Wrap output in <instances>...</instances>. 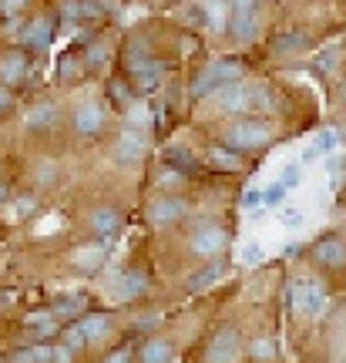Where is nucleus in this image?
<instances>
[{"label": "nucleus", "instance_id": "nucleus-29", "mask_svg": "<svg viewBox=\"0 0 346 363\" xmlns=\"http://www.w3.org/2000/svg\"><path fill=\"white\" fill-rule=\"evenodd\" d=\"M212 71H216L218 84H232V81H242V65L235 61V57H216V61H208Z\"/></svg>", "mask_w": 346, "mask_h": 363}, {"label": "nucleus", "instance_id": "nucleus-9", "mask_svg": "<svg viewBox=\"0 0 346 363\" xmlns=\"http://www.w3.org/2000/svg\"><path fill=\"white\" fill-rule=\"evenodd\" d=\"M229 34L239 44L256 40L259 34V7L256 0H232L229 4Z\"/></svg>", "mask_w": 346, "mask_h": 363}, {"label": "nucleus", "instance_id": "nucleus-2", "mask_svg": "<svg viewBox=\"0 0 346 363\" xmlns=\"http://www.w3.org/2000/svg\"><path fill=\"white\" fill-rule=\"evenodd\" d=\"M272 142V125L262 121V118H242V121H232L225 135H222V145H229L232 152H259Z\"/></svg>", "mask_w": 346, "mask_h": 363}, {"label": "nucleus", "instance_id": "nucleus-19", "mask_svg": "<svg viewBox=\"0 0 346 363\" xmlns=\"http://www.w3.org/2000/svg\"><path fill=\"white\" fill-rule=\"evenodd\" d=\"M135 357H138V363H172L175 360V343L168 337H148Z\"/></svg>", "mask_w": 346, "mask_h": 363}, {"label": "nucleus", "instance_id": "nucleus-48", "mask_svg": "<svg viewBox=\"0 0 346 363\" xmlns=\"http://www.w3.org/2000/svg\"><path fill=\"white\" fill-rule=\"evenodd\" d=\"M51 363H74V350H67L65 343L57 340V343H54V360Z\"/></svg>", "mask_w": 346, "mask_h": 363}, {"label": "nucleus", "instance_id": "nucleus-47", "mask_svg": "<svg viewBox=\"0 0 346 363\" xmlns=\"http://www.w3.org/2000/svg\"><path fill=\"white\" fill-rule=\"evenodd\" d=\"M101 363H131V350H128V347H118V350L104 353Z\"/></svg>", "mask_w": 346, "mask_h": 363}, {"label": "nucleus", "instance_id": "nucleus-14", "mask_svg": "<svg viewBox=\"0 0 346 363\" xmlns=\"http://www.w3.org/2000/svg\"><path fill=\"white\" fill-rule=\"evenodd\" d=\"M24 326H27V333H30V343H51V340H61V333H65V323L51 313V306L30 310L24 316Z\"/></svg>", "mask_w": 346, "mask_h": 363}, {"label": "nucleus", "instance_id": "nucleus-39", "mask_svg": "<svg viewBox=\"0 0 346 363\" xmlns=\"http://www.w3.org/2000/svg\"><path fill=\"white\" fill-rule=\"evenodd\" d=\"M77 71H84V61H77L74 54H65V57H61V65H57V78L71 81Z\"/></svg>", "mask_w": 346, "mask_h": 363}, {"label": "nucleus", "instance_id": "nucleus-4", "mask_svg": "<svg viewBox=\"0 0 346 363\" xmlns=\"http://www.w3.org/2000/svg\"><path fill=\"white\" fill-rule=\"evenodd\" d=\"M108 155H111V162H115L118 169H135V165H141L145 155H148V131L128 128V125H125V128L115 135Z\"/></svg>", "mask_w": 346, "mask_h": 363}, {"label": "nucleus", "instance_id": "nucleus-17", "mask_svg": "<svg viewBox=\"0 0 346 363\" xmlns=\"http://www.w3.org/2000/svg\"><path fill=\"white\" fill-rule=\"evenodd\" d=\"M218 104V111H225V115H235V111H242V108H249V84H242V81H232V84H222V88L212 94Z\"/></svg>", "mask_w": 346, "mask_h": 363}, {"label": "nucleus", "instance_id": "nucleus-26", "mask_svg": "<svg viewBox=\"0 0 346 363\" xmlns=\"http://www.w3.org/2000/svg\"><path fill=\"white\" fill-rule=\"evenodd\" d=\"M81 61H84V71H101V67L111 61V48H108L101 38H94L91 44H84Z\"/></svg>", "mask_w": 346, "mask_h": 363}, {"label": "nucleus", "instance_id": "nucleus-22", "mask_svg": "<svg viewBox=\"0 0 346 363\" xmlns=\"http://www.w3.org/2000/svg\"><path fill=\"white\" fill-rule=\"evenodd\" d=\"M77 326L84 330V337H88L91 343H98V340L115 333V316H111V313H84V316L77 320Z\"/></svg>", "mask_w": 346, "mask_h": 363}, {"label": "nucleus", "instance_id": "nucleus-21", "mask_svg": "<svg viewBox=\"0 0 346 363\" xmlns=\"http://www.w3.org/2000/svg\"><path fill=\"white\" fill-rule=\"evenodd\" d=\"M222 276H225L222 259H208L202 269L189 272V279H185V293H202V289H208V286H216Z\"/></svg>", "mask_w": 346, "mask_h": 363}, {"label": "nucleus", "instance_id": "nucleus-41", "mask_svg": "<svg viewBox=\"0 0 346 363\" xmlns=\"http://www.w3.org/2000/svg\"><path fill=\"white\" fill-rule=\"evenodd\" d=\"M279 182H282V185H286V189H296V185L303 182V165H299V162H289V165L282 169Z\"/></svg>", "mask_w": 346, "mask_h": 363}, {"label": "nucleus", "instance_id": "nucleus-49", "mask_svg": "<svg viewBox=\"0 0 346 363\" xmlns=\"http://www.w3.org/2000/svg\"><path fill=\"white\" fill-rule=\"evenodd\" d=\"M299 222H303V212H299V208H282V225L296 229Z\"/></svg>", "mask_w": 346, "mask_h": 363}, {"label": "nucleus", "instance_id": "nucleus-18", "mask_svg": "<svg viewBox=\"0 0 346 363\" xmlns=\"http://www.w3.org/2000/svg\"><path fill=\"white\" fill-rule=\"evenodd\" d=\"M104 94H108V101L115 104L118 111H131L135 104H138V91L131 88V81L125 78V74H118V78H108V84H104Z\"/></svg>", "mask_w": 346, "mask_h": 363}, {"label": "nucleus", "instance_id": "nucleus-46", "mask_svg": "<svg viewBox=\"0 0 346 363\" xmlns=\"http://www.w3.org/2000/svg\"><path fill=\"white\" fill-rule=\"evenodd\" d=\"M239 202H242L245 212H249V208H256V206H262V189H245Z\"/></svg>", "mask_w": 346, "mask_h": 363}, {"label": "nucleus", "instance_id": "nucleus-24", "mask_svg": "<svg viewBox=\"0 0 346 363\" xmlns=\"http://www.w3.org/2000/svg\"><path fill=\"white\" fill-rule=\"evenodd\" d=\"M218 88H222V84H218L216 71H212V65H206L192 81H189V98H192V101H206V98H212Z\"/></svg>", "mask_w": 346, "mask_h": 363}, {"label": "nucleus", "instance_id": "nucleus-37", "mask_svg": "<svg viewBox=\"0 0 346 363\" xmlns=\"http://www.w3.org/2000/svg\"><path fill=\"white\" fill-rule=\"evenodd\" d=\"M182 21H185V24H195V27H208L206 4H189V7L182 11Z\"/></svg>", "mask_w": 346, "mask_h": 363}, {"label": "nucleus", "instance_id": "nucleus-6", "mask_svg": "<svg viewBox=\"0 0 346 363\" xmlns=\"http://www.w3.org/2000/svg\"><path fill=\"white\" fill-rule=\"evenodd\" d=\"M189 212H192V202L185 195L158 192L148 202V208H145V219L152 225H158V229H165V225H179L182 219H189Z\"/></svg>", "mask_w": 346, "mask_h": 363}, {"label": "nucleus", "instance_id": "nucleus-35", "mask_svg": "<svg viewBox=\"0 0 346 363\" xmlns=\"http://www.w3.org/2000/svg\"><path fill=\"white\" fill-rule=\"evenodd\" d=\"M4 363H40L38 360V347H34V343H27V347H13V350L4 357Z\"/></svg>", "mask_w": 346, "mask_h": 363}, {"label": "nucleus", "instance_id": "nucleus-13", "mask_svg": "<svg viewBox=\"0 0 346 363\" xmlns=\"http://www.w3.org/2000/svg\"><path fill=\"white\" fill-rule=\"evenodd\" d=\"M242 357V337L235 326H218V333L212 337L206 350V360L208 363H235Z\"/></svg>", "mask_w": 346, "mask_h": 363}, {"label": "nucleus", "instance_id": "nucleus-20", "mask_svg": "<svg viewBox=\"0 0 346 363\" xmlns=\"http://www.w3.org/2000/svg\"><path fill=\"white\" fill-rule=\"evenodd\" d=\"M313 256H316V262H320V266H326V269H343V266H346V242H343V239H336V235L320 239V242H316V249H313Z\"/></svg>", "mask_w": 346, "mask_h": 363}, {"label": "nucleus", "instance_id": "nucleus-12", "mask_svg": "<svg viewBox=\"0 0 346 363\" xmlns=\"http://www.w3.org/2000/svg\"><path fill=\"white\" fill-rule=\"evenodd\" d=\"M57 125H61V104L54 101V98H40V101H34L27 108L24 128L30 131V135H48V131H54Z\"/></svg>", "mask_w": 346, "mask_h": 363}, {"label": "nucleus", "instance_id": "nucleus-15", "mask_svg": "<svg viewBox=\"0 0 346 363\" xmlns=\"http://www.w3.org/2000/svg\"><path fill=\"white\" fill-rule=\"evenodd\" d=\"M88 225H91V233L98 235V242H101V246H108V242H115V239H118V233H121L125 219H121V212H118V208L98 206V208H91Z\"/></svg>", "mask_w": 346, "mask_h": 363}, {"label": "nucleus", "instance_id": "nucleus-11", "mask_svg": "<svg viewBox=\"0 0 346 363\" xmlns=\"http://www.w3.org/2000/svg\"><path fill=\"white\" fill-rule=\"evenodd\" d=\"M104 7L101 0H57V21L65 27H77V24H94L104 21Z\"/></svg>", "mask_w": 346, "mask_h": 363}, {"label": "nucleus", "instance_id": "nucleus-1", "mask_svg": "<svg viewBox=\"0 0 346 363\" xmlns=\"http://www.w3.org/2000/svg\"><path fill=\"white\" fill-rule=\"evenodd\" d=\"M121 71H125V78L131 81V88L138 94H155L162 78H165V61L155 54L148 38L131 34L125 40V48H121Z\"/></svg>", "mask_w": 346, "mask_h": 363}, {"label": "nucleus", "instance_id": "nucleus-30", "mask_svg": "<svg viewBox=\"0 0 346 363\" xmlns=\"http://www.w3.org/2000/svg\"><path fill=\"white\" fill-rule=\"evenodd\" d=\"M11 212H13V219H17V222H24L27 216H34V212H38V195H34V192L13 195V199H11Z\"/></svg>", "mask_w": 346, "mask_h": 363}, {"label": "nucleus", "instance_id": "nucleus-40", "mask_svg": "<svg viewBox=\"0 0 346 363\" xmlns=\"http://www.w3.org/2000/svg\"><path fill=\"white\" fill-rule=\"evenodd\" d=\"M336 145H340V135H336L333 128H326L316 135V152L320 155H326V152H336Z\"/></svg>", "mask_w": 346, "mask_h": 363}, {"label": "nucleus", "instance_id": "nucleus-52", "mask_svg": "<svg viewBox=\"0 0 346 363\" xmlns=\"http://www.w3.org/2000/svg\"><path fill=\"white\" fill-rule=\"evenodd\" d=\"M343 165H346V155H343Z\"/></svg>", "mask_w": 346, "mask_h": 363}, {"label": "nucleus", "instance_id": "nucleus-25", "mask_svg": "<svg viewBox=\"0 0 346 363\" xmlns=\"http://www.w3.org/2000/svg\"><path fill=\"white\" fill-rule=\"evenodd\" d=\"M104 256H108V249L101 242H91V246H81L74 252V266L84 272H98L104 266Z\"/></svg>", "mask_w": 346, "mask_h": 363}, {"label": "nucleus", "instance_id": "nucleus-5", "mask_svg": "<svg viewBox=\"0 0 346 363\" xmlns=\"http://www.w3.org/2000/svg\"><path fill=\"white\" fill-rule=\"evenodd\" d=\"M34 74V54L24 51L21 44H7L0 48V84L4 88H24L27 81Z\"/></svg>", "mask_w": 346, "mask_h": 363}, {"label": "nucleus", "instance_id": "nucleus-34", "mask_svg": "<svg viewBox=\"0 0 346 363\" xmlns=\"http://www.w3.org/2000/svg\"><path fill=\"white\" fill-rule=\"evenodd\" d=\"M249 357L259 363H269L272 357H276V343H272L269 337H256V340H249Z\"/></svg>", "mask_w": 346, "mask_h": 363}, {"label": "nucleus", "instance_id": "nucleus-36", "mask_svg": "<svg viewBox=\"0 0 346 363\" xmlns=\"http://www.w3.org/2000/svg\"><path fill=\"white\" fill-rule=\"evenodd\" d=\"M286 192H289V189H286L282 182H272L269 189H262V206H269V208H279L282 202H286Z\"/></svg>", "mask_w": 346, "mask_h": 363}, {"label": "nucleus", "instance_id": "nucleus-28", "mask_svg": "<svg viewBox=\"0 0 346 363\" xmlns=\"http://www.w3.org/2000/svg\"><path fill=\"white\" fill-rule=\"evenodd\" d=\"M208 165H216V169H222V172H239L242 169V155L232 152L229 145H216V148L208 152Z\"/></svg>", "mask_w": 346, "mask_h": 363}, {"label": "nucleus", "instance_id": "nucleus-31", "mask_svg": "<svg viewBox=\"0 0 346 363\" xmlns=\"http://www.w3.org/2000/svg\"><path fill=\"white\" fill-rule=\"evenodd\" d=\"M155 182H158V189L162 192H172V189H179V185H185L189 182V175L179 169H168V165H162V169L155 172Z\"/></svg>", "mask_w": 346, "mask_h": 363}, {"label": "nucleus", "instance_id": "nucleus-23", "mask_svg": "<svg viewBox=\"0 0 346 363\" xmlns=\"http://www.w3.org/2000/svg\"><path fill=\"white\" fill-rule=\"evenodd\" d=\"M162 165L192 175V172L199 169V158H195V152L192 148H185V145H168V148H162Z\"/></svg>", "mask_w": 346, "mask_h": 363}, {"label": "nucleus", "instance_id": "nucleus-44", "mask_svg": "<svg viewBox=\"0 0 346 363\" xmlns=\"http://www.w3.org/2000/svg\"><path fill=\"white\" fill-rule=\"evenodd\" d=\"M13 104H17V98H13V91L0 84V118H7V115H11V111H13Z\"/></svg>", "mask_w": 346, "mask_h": 363}, {"label": "nucleus", "instance_id": "nucleus-10", "mask_svg": "<svg viewBox=\"0 0 346 363\" xmlns=\"http://www.w3.org/2000/svg\"><path fill=\"white\" fill-rule=\"evenodd\" d=\"M108 293L115 299H138L148 293V272L141 269V266H128V269H118L111 272V279H108Z\"/></svg>", "mask_w": 346, "mask_h": 363}, {"label": "nucleus", "instance_id": "nucleus-45", "mask_svg": "<svg viewBox=\"0 0 346 363\" xmlns=\"http://www.w3.org/2000/svg\"><path fill=\"white\" fill-rule=\"evenodd\" d=\"M242 262L245 266H259V262H262V246H259V242H249V246L242 249Z\"/></svg>", "mask_w": 346, "mask_h": 363}, {"label": "nucleus", "instance_id": "nucleus-33", "mask_svg": "<svg viewBox=\"0 0 346 363\" xmlns=\"http://www.w3.org/2000/svg\"><path fill=\"white\" fill-rule=\"evenodd\" d=\"M61 343H65L67 350H74V353H81V350H88L91 347V340L84 337V330L77 323H67L65 326V333H61Z\"/></svg>", "mask_w": 346, "mask_h": 363}, {"label": "nucleus", "instance_id": "nucleus-43", "mask_svg": "<svg viewBox=\"0 0 346 363\" xmlns=\"http://www.w3.org/2000/svg\"><path fill=\"white\" fill-rule=\"evenodd\" d=\"M336 57H340V48H330V51H323L320 57H316V67L330 74V71H333V67H336Z\"/></svg>", "mask_w": 346, "mask_h": 363}, {"label": "nucleus", "instance_id": "nucleus-16", "mask_svg": "<svg viewBox=\"0 0 346 363\" xmlns=\"http://www.w3.org/2000/svg\"><path fill=\"white\" fill-rule=\"evenodd\" d=\"M88 303H91V299L84 296V293H61V296H54L51 313L67 326V323H77L84 313H91Z\"/></svg>", "mask_w": 346, "mask_h": 363}, {"label": "nucleus", "instance_id": "nucleus-50", "mask_svg": "<svg viewBox=\"0 0 346 363\" xmlns=\"http://www.w3.org/2000/svg\"><path fill=\"white\" fill-rule=\"evenodd\" d=\"M316 158H320L316 145H306V148H303V155H299V165H306V162H316Z\"/></svg>", "mask_w": 346, "mask_h": 363}, {"label": "nucleus", "instance_id": "nucleus-42", "mask_svg": "<svg viewBox=\"0 0 346 363\" xmlns=\"http://www.w3.org/2000/svg\"><path fill=\"white\" fill-rule=\"evenodd\" d=\"M172 108H168L165 101H155L152 104V121H155V131H165L168 128V121H172Z\"/></svg>", "mask_w": 346, "mask_h": 363}, {"label": "nucleus", "instance_id": "nucleus-53", "mask_svg": "<svg viewBox=\"0 0 346 363\" xmlns=\"http://www.w3.org/2000/svg\"><path fill=\"white\" fill-rule=\"evenodd\" d=\"M0 363H4V360H0Z\"/></svg>", "mask_w": 346, "mask_h": 363}, {"label": "nucleus", "instance_id": "nucleus-32", "mask_svg": "<svg viewBox=\"0 0 346 363\" xmlns=\"http://www.w3.org/2000/svg\"><path fill=\"white\" fill-rule=\"evenodd\" d=\"M34 0H0V21H24Z\"/></svg>", "mask_w": 346, "mask_h": 363}, {"label": "nucleus", "instance_id": "nucleus-38", "mask_svg": "<svg viewBox=\"0 0 346 363\" xmlns=\"http://www.w3.org/2000/svg\"><path fill=\"white\" fill-rule=\"evenodd\" d=\"M222 7H225L222 0H208V4H206L208 27H225V30H229V17H225V11H222Z\"/></svg>", "mask_w": 346, "mask_h": 363}, {"label": "nucleus", "instance_id": "nucleus-3", "mask_svg": "<svg viewBox=\"0 0 346 363\" xmlns=\"http://www.w3.org/2000/svg\"><path fill=\"white\" fill-rule=\"evenodd\" d=\"M189 252L192 256H199V259H218L222 252H225V246H229V233L218 225V222L212 219H199L192 225V233H189Z\"/></svg>", "mask_w": 346, "mask_h": 363}, {"label": "nucleus", "instance_id": "nucleus-7", "mask_svg": "<svg viewBox=\"0 0 346 363\" xmlns=\"http://www.w3.org/2000/svg\"><path fill=\"white\" fill-rule=\"evenodd\" d=\"M54 34H57V17L54 13H30L17 34V44L30 54H44L51 48Z\"/></svg>", "mask_w": 346, "mask_h": 363}, {"label": "nucleus", "instance_id": "nucleus-51", "mask_svg": "<svg viewBox=\"0 0 346 363\" xmlns=\"http://www.w3.org/2000/svg\"><path fill=\"white\" fill-rule=\"evenodd\" d=\"M11 199H13L11 185H7V182H4V179H0V208H4V206H11Z\"/></svg>", "mask_w": 346, "mask_h": 363}, {"label": "nucleus", "instance_id": "nucleus-8", "mask_svg": "<svg viewBox=\"0 0 346 363\" xmlns=\"http://www.w3.org/2000/svg\"><path fill=\"white\" fill-rule=\"evenodd\" d=\"M71 128L81 142H91V138H98L104 128H108V108L101 101H81L71 111Z\"/></svg>", "mask_w": 346, "mask_h": 363}, {"label": "nucleus", "instance_id": "nucleus-27", "mask_svg": "<svg viewBox=\"0 0 346 363\" xmlns=\"http://www.w3.org/2000/svg\"><path fill=\"white\" fill-rule=\"evenodd\" d=\"M306 44H309V38L303 30H282V34L272 38V54H296V51H303Z\"/></svg>", "mask_w": 346, "mask_h": 363}]
</instances>
